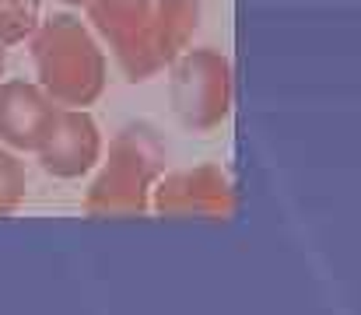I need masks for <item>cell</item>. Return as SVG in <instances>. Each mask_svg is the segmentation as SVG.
Returning a JSON list of instances; mask_svg holds the SVG:
<instances>
[{"label": "cell", "instance_id": "obj_3", "mask_svg": "<svg viewBox=\"0 0 361 315\" xmlns=\"http://www.w3.org/2000/svg\"><path fill=\"white\" fill-rule=\"evenodd\" d=\"M228 102H232V81L225 56L197 49L172 67V105L183 126L190 130L218 126L228 112Z\"/></svg>", "mask_w": 361, "mask_h": 315}, {"label": "cell", "instance_id": "obj_2", "mask_svg": "<svg viewBox=\"0 0 361 315\" xmlns=\"http://www.w3.org/2000/svg\"><path fill=\"white\" fill-rule=\"evenodd\" d=\"M165 151L154 140L151 130L130 126L109 147V161L102 168V175L95 179L88 204L92 214H130V210L147 207V190L154 183V175L161 172Z\"/></svg>", "mask_w": 361, "mask_h": 315}, {"label": "cell", "instance_id": "obj_6", "mask_svg": "<svg viewBox=\"0 0 361 315\" xmlns=\"http://www.w3.org/2000/svg\"><path fill=\"white\" fill-rule=\"evenodd\" d=\"M56 109L39 85H25V81H4L0 85V144H7L11 151H39Z\"/></svg>", "mask_w": 361, "mask_h": 315}, {"label": "cell", "instance_id": "obj_10", "mask_svg": "<svg viewBox=\"0 0 361 315\" xmlns=\"http://www.w3.org/2000/svg\"><path fill=\"white\" fill-rule=\"evenodd\" d=\"M0 74H4V42H0Z\"/></svg>", "mask_w": 361, "mask_h": 315}, {"label": "cell", "instance_id": "obj_8", "mask_svg": "<svg viewBox=\"0 0 361 315\" xmlns=\"http://www.w3.org/2000/svg\"><path fill=\"white\" fill-rule=\"evenodd\" d=\"M35 25V0H0V42H18Z\"/></svg>", "mask_w": 361, "mask_h": 315}, {"label": "cell", "instance_id": "obj_11", "mask_svg": "<svg viewBox=\"0 0 361 315\" xmlns=\"http://www.w3.org/2000/svg\"><path fill=\"white\" fill-rule=\"evenodd\" d=\"M67 4H92V0H67Z\"/></svg>", "mask_w": 361, "mask_h": 315}, {"label": "cell", "instance_id": "obj_1", "mask_svg": "<svg viewBox=\"0 0 361 315\" xmlns=\"http://www.w3.org/2000/svg\"><path fill=\"white\" fill-rule=\"evenodd\" d=\"M39 88L56 105L85 109L102 92V53L74 18H53L35 35Z\"/></svg>", "mask_w": 361, "mask_h": 315}, {"label": "cell", "instance_id": "obj_5", "mask_svg": "<svg viewBox=\"0 0 361 315\" xmlns=\"http://www.w3.org/2000/svg\"><path fill=\"white\" fill-rule=\"evenodd\" d=\"M35 154H39L42 168L56 179H78V175L92 172L102 154V133H99L95 116L85 109L60 105L56 119Z\"/></svg>", "mask_w": 361, "mask_h": 315}, {"label": "cell", "instance_id": "obj_9", "mask_svg": "<svg viewBox=\"0 0 361 315\" xmlns=\"http://www.w3.org/2000/svg\"><path fill=\"white\" fill-rule=\"evenodd\" d=\"M21 197H25V168L18 154L0 147V214H11L21 204Z\"/></svg>", "mask_w": 361, "mask_h": 315}, {"label": "cell", "instance_id": "obj_7", "mask_svg": "<svg viewBox=\"0 0 361 315\" xmlns=\"http://www.w3.org/2000/svg\"><path fill=\"white\" fill-rule=\"evenodd\" d=\"M232 204L228 179L218 168H197V172H176L158 183V210H179V214H225Z\"/></svg>", "mask_w": 361, "mask_h": 315}, {"label": "cell", "instance_id": "obj_4", "mask_svg": "<svg viewBox=\"0 0 361 315\" xmlns=\"http://www.w3.org/2000/svg\"><path fill=\"white\" fill-rule=\"evenodd\" d=\"M92 14L99 28L113 39L116 60L130 74V81H144L165 63L158 25H151L154 18L147 11V0H92Z\"/></svg>", "mask_w": 361, "mask_h": 315}]
</instances>
